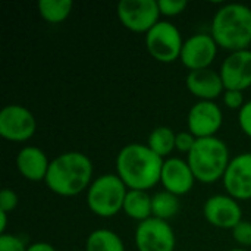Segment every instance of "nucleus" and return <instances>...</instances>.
Returning a JSON list of instances; mask_svg holds the SVG:
<instances>
[{"instance_id":"obj_1","label":"nucleus","mask_w":251,"mask_h":251,"mask_svg":"<svg viewBox=\"0 0 251 251\" xmlns=\"http://www.w3.org/2000/svg\"><path fill=\"white\" fill-rule=\"evenodd\" d=\"M163 162L149 146L132 143L118 153L116 172L128 190L147 191L160 182Z\"/></svg>"},{"instance_id":"obj_2","label":"nucleus","mask_w":251,"mask_h":251,"mask_svg":"<svg viewBox=\"0 0 251 251\" xmlns=\"http://www.w3.org/2000/svg\"><path fill=\"white\" fill-rule=\"evenodd\" d=\"M93 174L94 166L88 156L79 151H65L50 162L44 182L60 197H75L90 188Z\"/></svg>"},{"instance_id":"obj_3","label":"nucleus","mask_w":251,"mask_h":251,"mask_svg":"<svg viewBox=\"0 0 251 251\" xmlns=\"http://www.w3.org/2000/svg\"><path fill=\"white\" fill-rule=\"evenodd\" d=\"M212 37L231 53L247 50L251 44V7L241 3L224 4L213 16Z\"/></svg>"},{"instance_id":"obj_4","label":"nucleus","mask_w":251,"mask_h":251,"mask_svg":"<svg viewBox=\"0 0 251 251\" xmlns=\"http://www.w3.org/2000/svg\"><path fill=\"white\" fill-rule=\"evenodd\" d=\"M188 165L196 176V181L213 184L224 179V175L231 162L228 146L218 137L199 138L194 149L188 154Z\"/></svg>"},{"instance_id":"obj_5","label":"nucleus","mask_w":251,"mask_h":251,"mask_svg":"<svg viewBox=\"0 0 251 251\" xmlns=\"http://www.w3.org/2000/svg\"><path fill=\"white\" fill-rule=\"evenodd\" d=\"M128 187L118 174L97 176L87 190V206L99 218H113L124 209Z\"/></svg>"},{"instance_id":"obj_6","label":"nucleus","mask_w":251,"mask_h":251,"mask_svg":"<svg viewBox=\"0 0 251 251\" xmlns=\"http://www.w3.org/2000/svg\"><path fill=\"white\" fill-rule=\"evenodd\" d=\"M184 41L179 29L169 21H159L146 34V47L153 59L160 63H172L181 57Z\"/></svg>"},{"instance_id":"obj_7","label":"nucleus","mask_w":251,"mask_h":251,"mask_svg":"<svg viewBox=\"0 0 251 251\" xmlns=\"http://www.w3.org/2000/svg\"><path fill=\"white\" fill-rule=\"evenodd\" d=\"M116 10L121 24L132 32L147 34L160 16L156 0H121Z\"/></svg>"},{"instance_id":"obj_8","label":"nucleus","mask_w":251,"mask_h":251,"mask_svg":"<svg viewBox=\"0 0 251 251\" xmlns=\"http://www.w3.org/2000/svg\"><path fill=\"white\" fill-rule=\"evenodd\" d=\"M37 121L31 110L21 104H7L0 112V135L13 143H24L34 137Z\"/></svg>"},{"instance_id":"obj_9","label":"nucleus","mask_w":251,"mask_h":251,"mask_svg":"<svg viewBox=\"0 0 251 251\" xmlns=\"http://www.w3.org/2000/svg\"><path fill=\"white\" fill-rule=\"evenodd\" d=\"M135 247L138 251H175L176 237L166 221L150 218L138 224Z\"/></svg>"},{"instance_id":"obj_10","label":"nucleus","mask_w":251,"mask_h":251,"mask_svg":"<svg viewBox=\"0 0 251 251\" xmlns=\"http://www.w3.org/2000/svg\"><path fill=\"white\" fill-rule=\"evenodd\" d=\"M204 219L215 228L219 229H234L243 221V210L231 196L216 194L206 200L203 206Z\"/></svg>"},{"instance_id":"obj_11","label":"nucleus","mask_w":251,"mask_h":251,"mask_svg":"<svg viewBox=\"0 0 251 251\" xmlns=\"http://www.w3.org/2000/svg\"><path fill=\"white\" fill-rule=\"evenodd\" d=\"M224 124L221 107L215 101H197L188 112V131L196 138L216 137Z\"/></svg>"},{"instance_id":"obj_12","label":"nucleus","mask_w":251,"mask_h":251,"mask_svg":"<svg viewBox=\"0 0 251 251\" xmlns=\"http://www.w3.org/2000/svg\"><path fill=\"white\" fill-rule=\"evenodd\" d=\"M218 47L212 34H196L184 41L179 60L190 72L210 68L216 57Z\"/></svg>"},{"instance_id":"obj_13","label":"nucleus","mask_w":251,"mask_h":251,"mask_svg":"<svg viewBox=\"0 0 251 251\" xmlns=\"http://www.w3.org/2000/svg\"><path fill=\"white\" fill-rule=\"evenodd\" d=\"M228 196L235 200L251 199V153H241L231 159L224 175Z\"/></svg>"},{"instance_id":"obj_14","label":"nucleus","mask_w":251,"mask_h":251,"mask_svg":"<svg viewBox=\"0 0 251 251\" xmlns=\"http://www.w3.org/2000/svg\"><path fill=\"white\" fill-rule=\"evenodd\" d=\"M225 90L244 91L251 87V50L231 53L221 66Z\"/></svg>"},{"instance_id":"obj_15","label":"nucleus","mask_w":251,"mask_h":251,"mask_svg":"<svg viewBox=\"0 0 251 251\" xmlns=\"http://www.w3.org/2000/svg\"><path fill=\"white\" fill-rule=\"evenodd\" d=\"M160 182L166 191L179 197L193 190L196 176L187 160L179 157H169L163 162Z\"/></svg>"},{"instance_id":"obj_16","label":"nucleus","mask_w":251,"mask_h":251,"mask_svg":"<svg viewBox=\"0 0 251 251\" xmlns=\"http://www.w3.org/2000/svg\"><path fill=\"white\" fill-rule=\"evenodd\" d=\"M185 84L188 91L194 97L200 99V101H213L225 93L221 72H216L212 68L191 71L185 78Z\"/></svg>"},{"instance_id":"obj_17","label":"nucleus","mask_w":251,"mask_h":251,"mask_svg":"<svg viewBox=\"0 0 251 251\" xmlns=\"http://www.w3.org/2000/svg\"><path fill=\"white\" fill-rule=\"evenodd\" d=\"M50 162L51 160H49L47 154L34 146L21 149L16 156V168L19 174L31 182H40L46 179Z\"/></svg>"},{"instance_id":"obj_18","label":"nucleus","mask_w":251,"mask_h":251,"mask_svg":"<svg viewBox=\"0 0 251 251\" xmlns=\"http://www.w3.org/2000/svg\"><path fill=\"white\" fill-rule=\"evenodd\" d=\"M122 212L138 222H144L150 218H153L151 213V196L147 194V191L140 190H128V194L124 201Z\"/></svg>"},{"instance_id":"obj_19","label":"nucleus","mask_w":251,"mask_h":251,"mask_svg":"<svg viewBox=\"0 0 251 251\" xmlns=\"http://www.w3.org/2000/svg\"><path fill=\"white\" fill-rule=\"evenodd\" d=\"M85 251H125V246L116 232L110 229H96L85 241Z\"/></svg>"},{"instance_id":"obj_20","label":"nucleus","mask_w":251,"mask_h":251,"mask_svg":"<svg viewBox=\"0 0 251 251\" xmlns=\"http://www.w3.org/2000/svg\"><path fill=\"white\" fill-rule=\"evenodd\" d=\"M176 134L169 126H157L154 128L147 140V146L163 160L168 157L176 147H175Z\"/></svg>"},{"instance_id":"obj_21","label":"nucleus","mask_w":251,"mask_h":251,"mask_svg":"<svg viewBox=\"0 0 251 251\" xmlns=\"http://www.w3.org/2000/svg\"><path fill=\"white\" fill-rule=\"evenodd\" d=\"M178 212H179L178 196L163 190V191L156 193L151 197V213H153V218L168 222V219L174 218Z\"/></svg>"},{"instance_id":"obj_22","label":"nucleus","mask_w":251,"mask_h":251,"mask_svg":"<svg viewBox=\"0 0 251 251\" xmlns=\"http://www.w3.org/2000/svg\"><path fill=\"white\" fill-rule=\"evenodd\" d=\"M72 7L74 3L71 0H41L38 3V12L49 24H60L66 21L72 12Z\"/></svg>"},{"instance_id":"obj_23","label":"nucleus","mask_w":251,"mask_h":251,"mask_svg":"<svg viewBox=\"0 0 251 251\" xmlns=\"http://www.w3.org/2000/svg\"><path fill=\"white\" fill-rule=\"evenodd\" d=\"M157 4L160 9V15H165L169 18L181 15L188 6V3L185 0H159Z\"/></svg>"},{"instance_id":"obj_24","label":"nucleus","mask_w":251,"mask_h":251,"mask_svg":"<svg viewBox=\"0 0 251 251\" xmlns=\"http://www.w3.org/2000/svg\"><path fill=\"white\" fill-rule=\"evenodd\" d=\"M232 238L235 243H238L243 247L251 246V222L250 221H241L234 229H232Z\"/></svg>"},{"instance_id":"obj_25","label":"nucleus","mask_w":251,"mask_h":251,"mask_svg":"<svg viewBox=\"0 0 251 251\" xmlns=\"http://www.w3.org/2000/svg\"><path fill=\"white\" fill-rule=\"evenodd\" d=\"M224 103H225V106L228 109L238 110L240 112L247 101L244 100L243 91H238V90H225V93H224Z\"/></svg>"},{"instance_id":"obj_26","label":"nucleus","mask_w":251,"mask_h":251,"mask_svg":"<svg viewBox=\"0 0 251 251\" xmlns=\"http://www.w3.org/2000/svg\"><path fill=\"white\" fill-rule=\"evenodd\" d=\"M199 138H196L190 131H181L176 134V140H175V147L178 151L181 153H187L190 154L191 150L194 149L196 143H197Z\"/></svg>"},{"instance_id":"obj_27","label":"nucleus","mask_w":251,"mask_h":251,"mask_svg":"<svg viewBox=\"0 0 251 251\" xmlns=\"http://www.w3.org/2000/svg\"><path fill=\"white\" fill-rule=\"evenodd\" d=\"M28 246L25 243L12 234H3L0 235V251H26Z\"/></svg>"},{"instance_id":"obj_28","label":"nucleus","mask_w":251,"mask_h":251,"mask_svg":"<svg viewBox=\"0 0 251 251\" xmlns=\"http://www.w3.org/2000/svg\"><path fill=\"white\" fill-rule=\"evenodd\" d=\"M18 201L19 199L15 191L9 188H3L0 193V212H4V213L13 212L18 206Z\"/></svg>"},{"instance_id":"obj_29","label":"nucleus","mask_w":251,"mask_h":251,"mask_svg":"<svg viewBox=\"0 0 251 251\" xmlns=\"http://www.w3.org/2000/svg\"><path fill=\"white\" fill-rule=\"evenodd\" d=\"M238 124L241 131L251 138V100L244 104V107L238 112Z\"/></svg>"},{"instance_id":"obj_30","label":"nucleus","mask_w":251,"mask_h":251,"mask_svg":"<svg viewBox=\"0 0 251 251\" xmlns=\"http://www.w3.org/2000/svg\"><path fill=\"white\" fill-rule=\"evenodd\" d=\"M26 251H56V249L51 244H49V243L40 241V243H34V244L28 246Z\"/></svg>"},{"instance_id":"obj_31","label":"nucleus","mask_w":251,"mask_h":251,"mask_svg":"<svg viewBox=\"0 0 251 251\" xmlns=\"http://www.w3.org/2000/svg\"><path fill=\"white\" fill-rule=\"evenodd\" d=\"M6 226H7V213L0 212V234H6Z\"/></svg>"},{"instance_id":"obj_32","label":"nucleus","mask_w":251,"mask_h":251,"mask_svg":"<svg viewBox=\"0 0 251 251\" xmlns=\"http://www.w3.org/2000/svg\"><path fill=\"white\" fill-rule=\"evenodd\" d=\"M229 251H247L246 249H234V250H229Z\"/></svg>"},{"instance_id":"obj_33","label":"nucleus","mask_w":251,"mask_h":251,"mask_svg":"<svg viewBox=\"0 0 251 251\" xmlns=\"http://www.w3.org/2000/svg\"><path fill=\"white\" fill-rule=\"evenodd\" d=\"M74 251H78V250H74Z\"/></svg>"}]
</instances>
